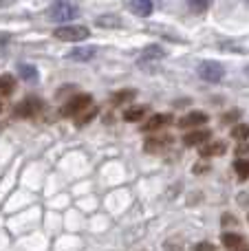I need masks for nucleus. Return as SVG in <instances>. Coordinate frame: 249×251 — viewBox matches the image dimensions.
<instances>
[{
	"instance_id": "f257e3e1",
	"label": "nucleus",
	"mask_w": 249,
	"mask_h": 251,
	"mask_svg": "<svg viewBox=\"0 0 249 251\" xmlns=\"http://www.w3.org/2000/svg\"><path fill=\"white\" fill-rule=\"evenodd\" d=\"M77 13L79 11H77V7H75L73 2H69V0H55V2L47 9V20H51V22H69V20H73Z\"/></svg>"
},
{
	"instance_id": "f03ea898",
	"label": "nucleus",
	"mask_w": 249,
	"mask_h": 251,
	"mask_svg": "<svg viewBox=\"0 0 249 251\" xmlns=\"http://www.w3.org/2000/svg\"><path fill=\"white\" fill-rule=\"evenodd\" d=\"M91 35V31L82 25H66V26H57L53 31V38L62 40V42H82Z\"/></svg>"
},
{
	"instance_id": "7ed1b4c3",
	"label": "nucleus",
	"mask_w": 249,
	"mask_h": 251,
	"mask_svg": "<svg viewBox=\"0 0 249 251\" xmlns=\"http://www.w3.org/2000/svg\"><path fill=\"white\" fill-rule=\"evenodd\" d=\"M91 101H93V97L86 95V93L71 97V100L66 101V106L62 108V115H64V117H79L82 113H86V108H91Z\"/></svg>"
},
{
	"instance_id": "20e7f679",
	"label": "nucleus",
	"mask_w": 249,
	"mask_h": 251,
	"mask_svg": "<svg viewBox=\"0 0 249 251\" xmlns=\"http://www.w3.org/2000/svg\"><path fill=\"white\" fill-rule=\"evenodd\" d=\"M199 77L210 84H216L225 77V69H223V64H219V62H214V60L201 62V64H199Z\"/></svg>"
},
{
	"instance_id": "39448f33",
	"label": "nucleus",
	"mask_w": 249,
	"mask_h": 251,
	"mask_svg": "<svg viewBox=\"0 0 249 251\" xmlns=\"http://www.w3.org/2000/svg\"><path fill=\"white\" fill-rule=\"evenodd\" d=\"M40 110H42V101H40L38 97H29V100H25L22 104L16 106V110H13V117L29 119V117H35Z\"/></svg>"
},
{
	"instance_id": "423d86ee",
	"label": "nucleus",
	"mask_w": 249,
	"mask_h": 251,
	"mask_svg": "<svg viewBox=\"0 0 249 251\" xmlns=\"http://www.w3.org/2000/svg\"><path fill=\"white\" fill-rule=\"evenodd\" d=\"M221 243L225 245L227 251H249L247 247V240L238 234H223L221 236Z\"/></svg>"
},
{
	"instance_id": "0eeeda50",
	"label": "nucleus",
	"mask_w": 249,
	"mask_h": 251,
	"mask_svg": "<svg viewBox=\"0 0 249 251\" xmlns=\"http://www.w3.org/2000/svg\"><path fill=\"white\" fill-rule=\"evenodd\" d=\"M124 2L139 18H148L150 13H152V0H124Z\"/></svg>"
},
{
	"instance_id": "6e6552de",
	"label": "nucleus",
	"mask_w": 249,
	"mask_h": 251,
	"mask_svg": "<svg viewBox=\"0 0 249 251\" xmlns=\"http://www.w3.org/2000/svg\"><path fill=\"white\" fill-rule=\"evenodd\" d=\"M168 146H172V137L170 134H154L146 141V150L148 152H163Z\"/></svg>"
},
{
	"instance_id": "1a4fd4ad",
	"label": "nucleus",
	"mask_w": 249,
	"mask_h": 251,
	"mask_svg": "<svg viewBox=\"0 0 249 251\" xmlns=\"http://www.w3.org/2000/svg\"><path fill=\"white\" fill-rule=\"evenodd\" d=\"M203 124H207V115L201 113V110H192V113H188L185 117L179 119L181 128H194V126H203Z\"/></svg>"
},
{
	"instance_id": "9d476101",
	"label": "nucleus",
	"mask_w": 249,
	"mask_h": 251,
	"mask_svg": "<svg viewBox=\"0 0 249 251\" xmlns=\"http://www.w3.org/2000/svg\"><path fill=\"white\" fill-rule=\"evenodd\" d=\"M210 141V130H192L183 137V143L185 146H201V143H207Z\"/></svg>"
},
{
	"instance_id": "9b49d317",
	"label": "nucleus",
	"mask_w": 249,
	"mask_h": 251,
	"mask_svg": "<svg viewBox=\"0 0 249 251\" xmlns=\"http://www.w3.org/2000/svg\"><path fill=\"white\" fill-rule=\"evenodd\" d=\"M95 47H77V49H73V51L69 53V60H77V62H88V60H93L95 57Z\"/></svg>"
},
{
	"instance_id": "f8f14e48",
	"label": "nucleus",
	"mask_w": 249,
	"mask_h": 251,
	"mask_svg": "<svg viewBox=\"0 0 249 251\" xmlns=\"http://www.w3.org/2000/svg\"><path fill=\"white\" fill-rule=\"evenodd\" d=\"M166 124H170V115H152V117L144 124V132H154V130L163 128Z\"/></svg>"
},
{
	"instance_id": "ddd939ff",
	"label": "nucleus",
	"mask_w": 249,
	"mask_h": 251,
	"mask_svg": "<svg viewBox=\"0 0 249 251\" xmlns=\"http://www.w3.org/2000/svg\"><path fill=\"white\" fill-rule=\"evenodd\" d=\"M97 26H101V29H119V26L124 25V20L119 16H115V13H108V16H100L95 20Z\"/></svg>"
},
{
	"instance_id": "4468645a",
	"label": "nucleus",
	"mask_w": 249,
	"mask_h": 251,
	"mask_svg": "<svg viewBox=\"0 0 249 251\" xmlns=\"http://www.w3.org/2000/svg\"><path fill=\"white\" fill-rule=\"evenodd\" d=\"M13 91H16V77L13 75H0V101H2V97L11 95Z\"/></svg>"
},
{
	"instance_id": "2eb2a0df",
	"label": "nucleus",
	"mask_w": 249,
	"mask_h": 251,
	"mask_svg": "<svg viewBox=\"0 0 249 251\" xmlns=\"http://www.w3.org/2000/svg\"><path fill=\"white\" fill-rule=\"evenodd\" d=\"M225 152V143L223 141H207V146H203L201 154L203 156H219Z\"/></svg>"
},
{
	"instance_id": "dca6fc26",
	"label": "nucleus",
	"mask_w": 249,
	"mask_h": 251,
	"mask_svg": "<svg viewBox=\"0 0 249 251\" xmlns=\"http://www.w3.org/2000/svg\"><path fill=\"white\" fill-rule=\"evenodd\" d=\"M146 113H148L146 106H132V108H128L126 113H124V119H126V122H139V119L146 117Z\"/></svg>"
},
{
	"instance_id": "f3484780",
	"label": "nucleus",
	"mask_w": 249,
	"mask_h": 251,
	"mask_svg": "<svg viewBox=\"0 0 249 251\" xmlns=\"http://www.w3.org/2000/svg\"><path fill=\"white\" fill-rule=\"evenodd\" d=\"M161 57H166V51H163L161 47H148L144 49V53H141V60L139 62H146V60H161Z\"/></svg>"
},
{
	"instance_id": "a211bd4d",
	"label": "nucleus",
	"mask_w": 249,
	"mask_h": 251,
	"mask_svg": "<svg viewBox=\"0 0 249 251\" xmlns=\"http://www.w3.org/2000/svg\"><path fill=\"white\" fill-rule=\"evenodd\" d=\"M18 75H20L25 82H35V79H38V71H35L33 64H20Z\"/></svg>"
},
{
	"instance_id": "6ab92c4d",
	"label": "nucleus",
	"mask_w": 249,
	"mask_h": 251,
	"mask_svg": "<svg viewBox=\"0 0 249 251\" xmlns=\"http://www.w3.org/2000/svg\"><path fill=\"white\" fill-rule=\"evenodd\" d=\"M185 2H188V7L192 9L194 13H203L212 7V0H185Z\"/></svg>"
},
{
	"instance_id": "aec40b11",
	"label": "nucleus",
	"mask_w": 249,
	"mask_h": 251,
	"mask_svg": "<svg viewBox=\"0 0 249 251\" xmlns=\"http://www.w3.org/2000/svg\"><path fill=\"white\" fill-rule=\"evenodd\" d=\"M135 95H137V93L132 91V88H128V91H119V93H115V95H113V104L119 106V104H124V101L132 100Z\"/></svg>"
},
{
	"instance_id": "412c9836",
	"label": "nucleus",
	"mask_w": 249,
	"mask_h": 251,
	"mask_svg": "<svg viewBox=\"0 0 249 251\" xmlns=\"http://www.w3.org/2000/svg\"><path fill=\"white\" fill-rule=\"evenodd\" d=\"M232 137H234V139H243V141H245V139L249 137V124H238V126H234V128H232Z\"/></svg>"
},
{
	"instance_id": "4be33fe9",
	"label": "nucleus",
	"mask_w": 249,
	"mask_h": 251,
	"mask_svg": "<svg viewBox=\"0 0 249 251\" xmlns=\"http://www.w3.org/2000/svg\"><path fill=\"white\" fill-rule=\"evenodd\" d=\"M234 170H236L238 178H249V161L247 159L236 161V163H234Z\"/></svg>"
},
{
	"instance_id": "5701e85b",
	"label": "nucleus",
	"mask_w": 249,
	"mask_h": 251,
	"mask_svg": "<svg viewBox=\"0 0 249 251\" xmlns=\"http://www.w3.org/2000/svg\"><path fill=\"white\" fill-rule=\"evenodd\" d=\"M95 115H97V110H95V108H91V110H86V113H82V115H79V117L75 119V124H77V126H84V124H88V122H91V119L95 117Z\"/></svg>"
},
{
	"instance_id": "b1692460",
	"label": "nucleus",
	"mask_w": 249,
	"mask_h": 251,
	"mask_svg": "<svg viewBox=\"0 0 249 251\" xmlns=\"http://www.w3.org/2000/svg\"><path fill=\"white\" fill-rule=\"evenodd\" d=\"M194 251H216V247H214L212 243H199Z\"/></svg>"
},
{
	"instance_id": "393cba45",
	"label": "nucleus",
	"mask_w": 249,
	"mask_h": 251,
	"mask_svg": "<svg viewBox=\"0 0 249 251\" xmlns=\"http://www.w3.org/2000/svg\"><path fill=\"white\" fill-rule=\"evenodd\" d=\"M238 117V110H229V113H225L223 115V124H229V122H234V119Z\"/></svg>"
},
{
	"instance_id": "a878e982",
	"label": "nucleus",
	"mask_w": 249,
	"mask_h": 251,
	"mask_svg": "<svg viewBox=\"0 0 249 251\" xmlns=\"http://www.w3.org/2000/svg\"><path fill=\"white\" fill-rule=\"evenodd\" d=\"M9 42H11V35H9V33H0V47H7Z\"/></svg>"
},
{
	"instance_id": "bb28decb",
	"label": "nucleus",
	"mask_w": 249,
	"mask_h": 251,
	"mask_svg": "<svg viewBox=\"0 0 249 251\" xmlns=\"http://www.w3.org/2000/svg\"><path fill=\"white\" fill-rule=\"evenodd\" d=\"M205 170H210V165H205V163H197V165H194V172H197V174L205 172Z\"/></svg>"
},
{
	"instance_id": "cd10ccee",
	"label": "nucleus",
	"mask_w": 249,
	"mask_h": 251,
	"mask_svg": "<svg viewBox=\"0 0 249 251\" xmlns=\"http://www.w3.org/2000/svg\"><path fill=\"white\" fill-rule=\"evenodd\" d=\"M236 152H238V154H247V152H249V143H241V146L236 148Z\"/></svg>"
},
{
	"instance_id": "c85d7f7f",
	"label": "nucleus",
	"mask_w": 249,
	"mask_h": 251,
	"mask_svg": "<svg viewBox=\"0 0 249 251\" xmlns=\"http://www.w3.org/2000/svg\"><path fill=\"white\" fill-rule=\"evenodd\" d=\"M18 0H0V9L2 7H11V4H16Z\"/></svg>"
},
{
	"instance_id": "c756f323",
	"label": "nucleus",
	"mask_w": 249,
	"mask_h": 251,
	"mask_svg": "<svg viewBox=\"0 0 249 251\" xmlns=\"http://www.w3.org/2000/svg\"><path fill=\"white\" fill-rule=\"evenodd\" d=\"M0 110H2V101H0Z\"/></svg>"
},
{
	"instance_id": "7c9ffc66",
	"label": "nucleus",
	"mask_w": 249,
	"mask_h": 251,
	"mask_svg": "<svg viewBox=\"0 0 249 251\" xmlns=\"http://www.w3.org/2000/svg\"><path fill=\"white\" fill-rule=\"evenodd\" d=\"M245 2H249V0H245Z\"/></svg>"
},
{
	"instance_id": "2f4dec72",
	"label": "nucleus",
	"mask_w": 249,
	"mask_h": 251,
	"mask_svg": "<svg viewBox=\"0 0 249 251\" xmlns=\"http://www.w3.org/2000/svg\"><path fill=\"white\" fill-rule=\"evenodd\" d=\"M247 221H249V216H247Z\"/></svg>"
},
{
	"instance_id": "473e14b6",
	"label": "nucleus",
	"mask_w": 249,
	"mask_h": 251,
	"mask_svg": "<svg viewBox=\"0 0 249 251\" xmlns=\"http://www.w3.org/2000/svg\"><path fill=\"white\" fill-rule=\"evenodd\" d=\"M247 73H249V69H247Z\"/></svg>"
}]
</instances>
